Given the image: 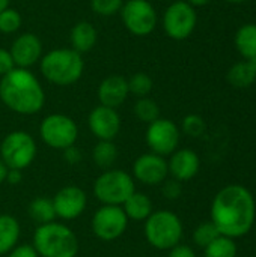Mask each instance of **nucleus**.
I'll return each mask as SVG.
<instances>
[{"instance_id": "c756f323", "label": "nucleus", "mask_w": 256, "mask_h": 257, "mask_svg": "<svg viewBox=\"0 0 256 257\" xmlns=\"http://www.w3.org/2000/svg\"><path fill=\"white\" fill-rule=\"evenodd\" d=\"M219 236H220V232L217 230V227L214 226V223L213 221H208V223L199 224L195 229V232H193V242L198 247L205 248L208 244H211Z\"/></svg>"}, {"instance_id": "20e7f679", "label": "nucleus", "mask_w": 256, "mask_h": 257, "mask_svg": "<svg viewBox=\"0 0 256 257\" xmlns=\"http://www.w3.org/2000/svg\"><path fill=\"white\" fill-rule=\"evenodd\" d=\"M32 245L39 257H75L78 253L75 233L68 226L56 221L38 226Z\"/></svg>"}, {"instance_id": "5701e85b", "label": "nucleus", "mask_w": 256, "mask_h": 257, "mask_svg": "<svg viewBox=\"0 0 256 257\" xmlns=\"http://www.w3.org/2000/svg\"><path fill=\"white\" fill-rule=\"evenodd\" d=\"M235 48L244 60H256V24L249 23L238 29L235 35Z\"/></svg>"}, {"instance_id": "bb28decb", "label": "nucleus", "mask_w": 256, "mask_h": 257, "mask_svg": "<svg viewBox=\"0 0 256 257\" xmlns=\"http://www.w3.org/2000/svg\"><path fill=\"white\" fill-rule=\"evenodd\" d=\"M134 116L145 123H151L154 120H157L160 117V107L158 104L149 98V96H143V98H137L136 104H134Z\"/></svg>"}, {"instance_id": "f3484780", "label": "nucleus", "mask_w": 256, "mask_h": 257, "mask_svg": "<svg viewBox=\"0 0 256 257\" xmlns=\"http://www.w3.org/2000/svg\"><path fill=\"white\" fill-rule=\"evenodd\" d=\"M128 81L122 75H109L106 77L97 90V96L100 101V105L110 107V108H118L122 105L127 98H128Z\"/></svg>"}, {"instance_id": "7c9ffc66", "label": "nucleus", "mask_w": 256, "mask_h": 257, "mask_svg": "<svg viewBox=\"0 0 256 257\" xmlns=\"http://www.w3.org/2000/svg\"><path fill=\"white\" fill-rule=\"evenodd\" d=\"M124 0H91L92 11L100 17H113L121 12Z\"/></svg>"}, {"instance_id": "4468645a", "label": "nucleus", "mask_w": 256, "mask_h": 257, "mask_svg": "<svg viewBox=\"0 0 256 257\" xmlns=\"http://www.w3.org/2000/svg\"><path fill=\"white\" fill-rule=\"evenodd\" d=\"M51 200L56 217L62 220L78 218L88 206V196L77 185H66L60 188Z\"/></svg>"}, {"instance_id": "6e6552de", "label": "nucleus", "mask_w": 256, "mask_h": 257, "mask_svg": "<svg viewBox=\"0 0 256 257\" xmlns=\"http://www.w3.org/2000/svg\"><path fill=\"white\" fill-rule=\"evenodd\" d=\"M39 136L47 146L63 151L75 145L78 139V126L69 116L53 113L42 119L39 125Z\"/></svg>"}, {"instance_id": "412c9836", "label": "nucleus", "mask_w": 256, "mask_h": 257, "mask_svg": "<svg viewBox=\"0 0 256 257\" xmlns=\"http://www.w3.org/2000/svg\"><path fill=\"white\" fill-rule=\"evenodd\" d=\"M229 84L237 89H246L256 81V60H243L232 65L226 75Z\"/></svg>"}, {"instance_id": "c9c22d12", "label": "nucleus", "mask_w": 256, "mask_h": 257, "mask_svg": "<svg viewBox=\"0 0 256 257\" xmlns=\"http://www.w3.org/2000/svg\"><path fill=\"white\" fill-rule=\"evenodd\" d=\"M63 158H65V161H66L68 164L75 166V164H78V163L81 161V152H80V149L75 148V145H74V146H69V148L63 149Z\"/></svg>"}, {"instance_id": "79ce46f5", "label": "nucleus", "mask_w": 256, "mask_h": 257, "mask_svg": "<svg viewBox=\"0 0 256 257\" xmlns=\"http://www.w3.org/2000/svg\"><path fill=\"white\" fill-rule=\"evenodd\" d=\"M225 2H229V3H244V2H249V0H225Z\"/></svg>"}, {"instance_id": "2f4dec72", "label": "nucleus", "mask_w": 256, "mask_h": 257, "mask_svg": "<svg viewBox=\"0 0 256 257\" xmlns=\"http://www.w3.org/2000/svg\"><path fill=\"white\" fill-rule=\"evenodd\" d=\"M205 130V120L199 114H189L183 119V131L190 137H201Z\"/></svg>"}, {"instance_id": "f03ea898", "label": "nucleus", "mask_w": 256, "mask_h": 257, "mask_svg": "<svg viewBox=\"0 0 256 257\" xmlns=\"http://www.w3.org/2000/svg\"><path fill=\"white\" fill-rule=\"evenodd\" d=\"M0 99L14 113L32 116L42 110L45 92L36 75L24 68H14L0 77Z\"/></svg>"}, {"instance_id": "6ab92c4d", "label": "nucleus", "mask_w": 256, "mask_h": 257, "mask_svg": "<svg viewBox=\"0 0 256 257\" xmlns=\"http://www.w3.org/2000/svg\"><path fill=\"white\" fill-rule=\"evenodd\" d=\"M98 41V30L89 21H78L72 26L69 32V44L71 48L80 54L89 53Z\"/></svg>"}, {"instance_id": "c85d7f7f", "label": "nucleus", "mask_w": 256, "mask_h": 257, "mask_svg": "<svg viewBox=\"0 0 256 257\" xmlns=\"http://www.w3.org/2000/svg\"><path fill=\"white\" fill-rule=\"evenodd\" d=\"M23 24V17L15 8H8L0 12V33L12 35L20 30Z\"/></svg>"}, {"instance_id": "58836bf2", "label": "nucleus", "mask_w": 256, "mask_h": 257, "mask_svg": "<svg viewBox=\"0 0 256 257\" xmlns=\"http://www.w3.org/2000/svg\"><path fill=\"white\" fill-rule=\"evenodd\" d=\"M8 172L9 169L6 167V164L0 160V184L6 182V176H8Z\"/></svg>"}, {"instance_id": "1a4fd4ad", "label": "nucleus", "mask_w": 256, "mask_h": 257, "mask_svg": "<svg viewBox=\"0 0 256 257\" xmlns=\"http://www.w3.org/2000/svg\"><path fill=\"white\" fill-rule=\"evenodd\" d=\"M119 14L125 29L137 38L151 35L158 23L157 11L149 0H125Z\"/></svg>"}, {"instance_id": "a19ab883", "label": "nucleus", "mask_w": 256, "mask_h": 257, "mask_svg": "<svg viewBox=\"0 0 256 257\" xmlns=\"http://www.w3.org/2000/svg\"><path fill=\"white\" fill-rule=\"evenodd\" d=\"M9 5H11V0H0V12L5 11V9H8Z\"/></svg>"}, {"instance_id": "473e14b6", "label": "nucleus", "mask_w": 256, "mask_h": 257, "mask_svg": "<svg viewBox=\"0 0 256 257\" xmlns=\"http://www.w3.org/2000/svg\"><path fill=\"white\" fill-rule=\"evenodd\" d=\"M183 194V185L177 179H166L163 182V196L169 200H177Z\"/></svg>"}, {"instance_id": "f257e3e1", "label": "nucleus", "mask_w": 256, "mask_h": 257, "mask_svg": "<svg viewBox=\"0 0 256 257\" xmlns=\"http://www.w3.org/2000/svg\"><path fill=\"white\" fill-rule=\"evenodd\" d=\"M256 217L255 199L243 185L222 188L211 205V221L228 238H241L250 232Z\"/></svg>"}, {"instance_id": "ddd939ff", "label": "nucleus", "mask_w": 256, "mask_h": 257, "mask_svg": "<svg viewBox=\"0 0 256 257\" xmlns=\"http://www.w3.org/2000/svg\"><path fill=\"white\" fill-rule=\"evenodd\" d=\"M169 175L167 161L164 157L157 155L154 152L143 154L137 157V160L133 164V178L145 185L154 187L160 185L166 181Z\"/></svg>"}, {"instance_id": "aec40b11", "label": "nucleus", "mask_w": 256, "mask_h": 257, "mask_svg": "<svg viewBox=\"0 0 256 257\" xmlns=\"http://www.w3.org/2000/svg\"><path fill=\"white\" fill-rule=\"evenodd\" d=\"M122 209L128 220L133 221H145L154 211L151 199L139 191H134L122 205Z\"/></svg>"}, {"instance_id": "cd10ccee", "label": "nucleus", "mask_w": 256, "mask_h": 257, "mask_svg": "<svg viewBox=\"0 0 256 257\" xmlns=\"http://www.w3.org/2000/svg\"><path fill=\"white\" fill-rule=\"evenodd\" d=\"M127 81H128L130 95H134L136 98L148 96L152 90V86H154L152 78L145 72H136L130 78H127Z\"/></svg>"}, {"instance_id": "b1692460", "label": "nucleus", "mask_w": 256, "mask_h": 257, "mask_svg": "<svg viewBox=\"0 0 256 257\" xmlns=\"http://www.w3.org/2000/svg\"><path fill=\"white\" fill-rule=\"evenodd\" d=\"M29 217L38 224H47L54 221L56 212H54V206H53V200L48 197H36L30 202L29 205Z\"/></svg>"}, {"instance_id": "f8f14e48", "label": "nucleus", "mask_w": 256, "mask_h": 257, "mask_svg": "<svg viewBox=\"0 0 256 257\" xmlns=\"http://www.w3.org/2000/svg\"><path fill=\"white\" fill-rule=\"evenodd\" d=\"M145 140L151 152L161 157L172 155L180 145V128L170 119L158 117L148 125Z\"/></svg>"}, {"instance_id": "9d476101", "label": "nucleus", "mask_w": 256, "mask_h": 257, "mask_svg": "<svg viewBox=\"0 0 256 257\" xmlns=\"http://www.w3.org/2000/svg\"><path fill=\"white\" fill-rule=\"evenodd\" d=\"M161 23L164 33L170 39L184 41L196 29L198 15L195 8L186 0H177L166 8Z\"/></svg>"}, {"instance_id": "72a5a7b5", "label": "nucleus", "mask_w": 256, "mask_h": 257, "mask_svg": "<svg viewBox=\"0 0 256 257\" xmlns=\"http://www.w3.org/2000/svg\"><path fill=\"white\" fill-rule=\"evenodd\" d=\"M14 68H15V63H14L11 51L6 48H0V77L9 74Z\"/></svg>"}, {"instance_id": "a211bd4d", "label": "nucleus", "mask_w": 256, "mask_h": 257, "mask_svg": "<svg viewBox=\"0 0 256 257\" xmlns=\"http://www.w3.org/2000/svg\"><path fill=\"white\" fill-rule=\"evenodd\" d=\"M167 169L174 179L180 182L190 181L198 175L201 169V160L192 149H177L167 161Z\"/></svg>"}, {"instance_id": "dca6fc26", "label": "nucleus", "mask_w": 256, "mask_h": 257, "mask_svg": "<svg viewBox=\"0 0 256 257\" xmlns=\"http://www.w3.org/2000/svg\"><path fill=\"white\" fill-rule=\"evenodd\" d=\"M15 68H24L29 69L33 65H36L41 57H42V42L41 39L32 33V32H26L18 35L14 42L11 44L9 48Z\"/></svg>"}, {"instance_id": "423d86ee", "label": "nucleus", "mask_w": 256, "mask_h": 257, "mask_svg": "<svg viewBox=\"0 0 256 257\" xmlns=\"http://www.w3.org/2000/svg\"><path fill=\"white\" fill-rule=\"evenodd\" d=\"M134 191V178L119 169L104 170L94 182V196L103 205L122 206Z\"/></svg>"}, {"instance_id": "2eb2a0df", "label": "nucleus", "mask_w": 256, "mask_h": 257, "mask_svg": "<svg viewBox=\"0 0 256 257\" xmlns=\"http://www.w3.org/2000/svg\"><path fill=\"white\" fill-rule=\"evenodd\" d=\"M88 125H89L91 133L98 140L113 142V139L121 131V116L116 108L97 105L89 113Z\"/></svg>"}, {"instance_id": "f704fd0d", "label": "nucleus", "mask_w": 256, "mask_h": 257, "mask_svg": "<svg viewBox=\"0 0 256 257\" xmlns=\"http://www.w3.org/2000/svg\"><path fill=\"white\" fill-rule=\"evenodd\" d=\"M8 257H39V254L32 244H20L8 253Z\"/></svg>"}, {"instance_id": "4be33fe9", "label": "nucleus", "mask_w": 256, "mask_h": 257, "mask_svg": "<svg viewBox=\"0 0 256 257\" xmlns=\"http://www.w3.org/2000/svg\"><path fill=\"white\" fill-rule=\"evenodd\" d=\"M21 227L15 217L0 215V254H8L15 245H18Z\"/></svg>"}, {"instance_id": "e433bc0d", "label": "nucleus", "mask_w": 256, "mask_h": 257, "mask_svg": "<svg viewBox=\"0 0 256 257\" xmlns=\"http://www.w3.org/2000/svg\"><path fill=\"white\" fill-rule=\"evenodd\" d=\"M169 257H196V253L192 247L178 244L169 250Z\"/></svg>"}, {"instance_id": "393cba45", "label": "nucleus", "mask_w": 256, "mask_h": 257, "mask_svg": "<svg viewBox=\"0 0 256 257\" xmlns=\"http://www.w3.org/2000/svg\"><path fill=\"white\" fill-rule=\"evenodd\" d=\"M92 160L98 167L104 170L112 169V166L118 160L116 145L110 140H98V143L94 146V151H92Z\"/></svg>"}, {"instance_id": "0eeeda50", "label": "nucleus", "mask_w": 256, "mask_h": 257, "mask_svg": "<svg viewBox=\"0 0 256 257\" xmlns=\"http://www.w3.org/2000/svg\"><path fill=\"white\" fill-rule=\"evenodd\" d=\"M36 154V142L26 131H12L6 134L0 143V160L8 169H27L35 161Z\"/></svg>"}, {"instance_id": "39448f33", "label": "nucleus", "mask_w": 256, "mask_h": 257, "mask_svg": "<svg viewBox=\"0 0 256 257\" xmlns=\"http://www.w3.org/2000/svg\"><path fill=\"white\" fill-rule=\"evenodd\" d=\"M183 223L180 217L170 211L160 209L145 220V238L157 250H170L181 242Z\"/></svg>"}, {"instance_id": "9b49d317", "label": "nucleus", "mask_w": 256, "mask_h": 257, "mask_svg": "<svg viewBox=\"0 0 256 257\" xmlns=\"http://www.w3.org/2000/svg\"><path fill=\"white\" fill-rule=\"evenodd\" d=\"M128 218L122 206L103 205L92 217L91 227L94 235L101 241H115L121 238L128 226Z\"/></svg>"}, {"instance_id": "a878e982", "label": "nucleus", "mask_w": 256, "mask_h": 257, "mask_svg": "<svg viewBox=\"0 0 256 257\" xmlns=\"http://www.w3.org/2000/svg\"><path fill=\"white\" fill-rule=\"evenodd\" d=\"M204 257H237V245L232 238L220 235L204 248Z\"/></svg>"}, {"instance_id": "4c0bfd02", "label": "nucleus", "mask_w": 256, "mask_h": 257, "mask_svg": "<svg viewBox=\"0 0 256 257\" xmlns=\"http://www.w3.org/2000/svg\"><path fill=\"white\" fill-rule=\"evenodd\" d=\"M23 170H15V169H9L8 176H6V182L11 185H18L23 181Z\"/></svg>"}, {"instance_id": "ea45409f", "label": "nucleus", "mask_w": 256, "mask_h": 257, "mask_svg": "<svg viewBox=\"0 0 256 257\" xmlns=\"http://www.w3.org/2000/svg\"><path fill=\"white\" fill-rule=\"evenodd\" d=\"M186 2L195 8V6H205V5H208L211 0H186Z\"/></svg>"}, {"instance_id": "7ed1b4c3", "label": "nucleus", "mask_w": 256, "mask_h": 257, "mask_svg": "<svg viewBox=\"0 0 256 257\" xmlns=\"http://www.w3.org/2000/svg\"><path fill=\"white\" fill-rule=\"evenodd\" d=\"M41 74L54 86H71L77 83L84 71L83 56L72 48H54L42 54L39 60Z\"/></svg>"}]
</instances>
